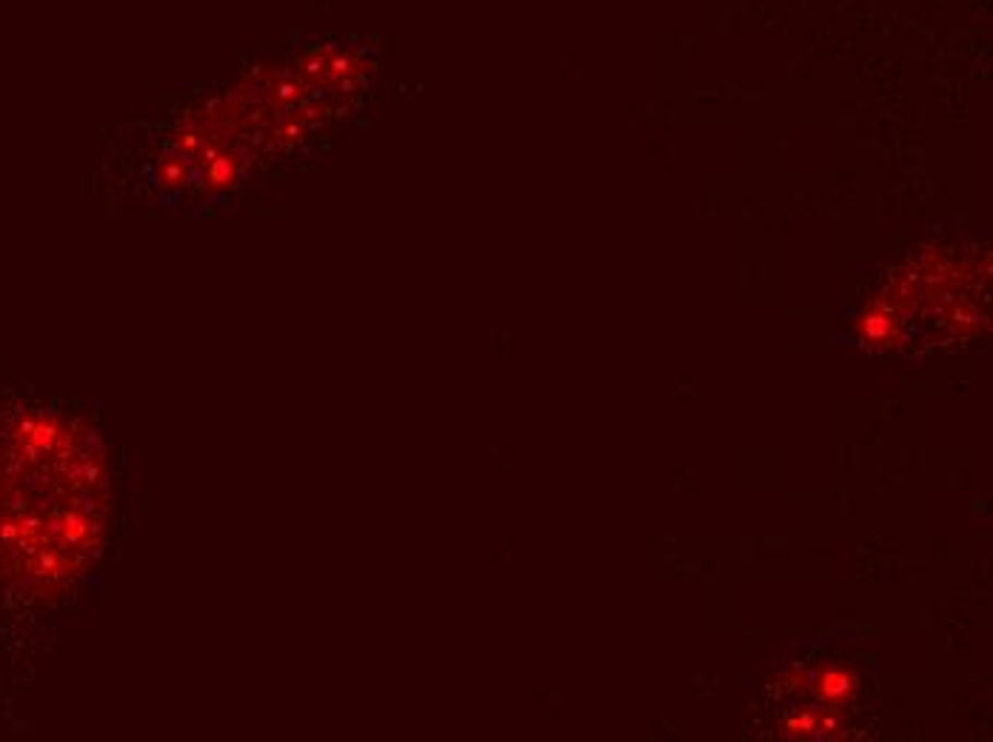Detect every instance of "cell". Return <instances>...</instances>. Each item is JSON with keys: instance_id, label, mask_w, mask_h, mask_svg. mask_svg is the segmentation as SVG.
I'll return each mask as SVG.
<instances>
[{"instance_id": "6da1fadb", "label": "cell", "mask_w": 993, "mask_h": 742, "mask_svg": "<svg viewBox=\"0 0 993 742\" xmlns=\"http://www.w3.org/2000/svg\"><path fill=\"white\" fill-rule=\"evenodd\" d=\"M819 691H823L828 699L846 697V674H842V671H830V674H825L823 689Z\"/></svg>"}]
</instances>
